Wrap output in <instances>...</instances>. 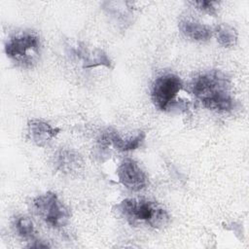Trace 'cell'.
<instances>
[{"label": "cell", "instance_id": "1", "mask_svg": "<svg viewBox=\"0 0 249 249\" xmlns=\"http://www.w3.org/2000/svg\"><path fill=\"white\" fill-rule=\"evenodd\" d=\"M192 89L195 96L210 110L227 112L234 107L230 81L219 70L207 71L196 76Z\"/></svg>", "mask_w": 249, "mask_h": 249}, {"label": "cell", "instance_id": "3", "mask_svg": "<svg viewBox=\"0 0 249 249\" xmlns=\"http://www.w3.org/2000/svg\"><path fill=\"white\" fill-rule=\"evenodd\" d=\"M40 39L30 31H22L11 36L5 44V53L18 65L32 66L40 54Z\"/></svg>", "mask_w": 249, "mask_h": 249}, {"label": "cell", "instance_id": "13", "mask_svg": "<svg viewBox=\"0 0 249 249\" xmlns=\"http://www.w3.org/2000/svg\"><path fill=\"white\" fill-rule=\"evenodd\" d=\"M13 227L15 231L22 238L33 239L34 237V226L30 218L26 216H17L13 221Z\"/></svg>", "mask_w": 249, "mask_h": 249}, {"label": "cell", "instance_id": "12", "mask_svg": "<svg viewBox=\"0 0 249 249\" xmlns=\"http://www.w3.org/2000/svg\"><path fill=\"white\" fill-rule=\"evenodd\" d=\"M213 32L218 43L223 47L231 48L233 47L237 42V32L235 28L229 24L221 23L216 26Z\"/></svg>", "mask_w": 249, "mask_h": 249}, {"label": "cell", "instance_id": "15", "mask_svg": "<svg viewBox=\"0 0 249 249\" xmlns=\"http://www.w3.org/2000/svg\"><path fill=\"white\" fill-rule=\"evenodd\" d=\"M34 243H30L28 245V247H32V248H46L49 247L48 244H44L42 243V241H38V240H33Z\"/></svg>", "mask_w": 249, "mask_h": 249}, {"label": "cell", "instance_id": "9", "mask_svg": "<svg viewBox=\"0 0 249 249\" xmlns=\"http://www.w3.org/2000/svg\"><path fill=\"white\" fill-rule=\"evenodd\" d=\"M71 52L73 55L83 60L84 68H93L96 66H106L111 67V60L100 49H95L93 51H89L85 46L77 44L71 47Z\"/></svg>", "mask_w": 249, "mask_h": 249}, {"label": "cell", "instance_id": "8", "mask_svg": "<svg viewBox=\"0 0 249 249\" xmlns=\"http://www.w3.org/2000/svg\"><path fill=\"white\" fill-rule=\"evenodd\" d=\"M27 130L30 140L39 147L48 145L60 131L59 128L53 127L49 123L38 119H33L28 122Z\"/></svg>", "mask_w": 249, "mask_h": 249}, {"label": "cell", "instance_id": "11", "mask_svg": "<svg viewBox=\"0 0 249 249\" xmlns=\"http://www.w3.org/2000/svg\"><path fill=\"white\" fill-rule=\"evenodd\" d=\"M54 163L56 167L64 173H73L77 172L82 164L83 160L79 154L75 153L72 150H60L54 159Z\"/></svg>", "mask_w": 249, "mask_h": 249}, {"label": "cell", "instance_id": "5", "mask_svg": "<svg viewBox=\"0 0 249 249\" xmlns=\"http://www.w3.org/2000/svg\"><path fill=\"white\" fill-rule=\"evenodd\" d=\"M183 89L181 79L175 74H162L153 83L151 96L154 105L160 111L168 110Z\"/></svg>", "mask_w": 249, "mask_h": 249}, {"label": "cell", "instance_id": "4", "mask_svg": "<svg viewBox=\"0 0 249 249\" xmlns=\"http://www.w3.org/2000/svg\"><path fill=\"white\" fill-rule=\"evenodd\" d=\"M33 209L41 220L53 229L66 226L70 220L69 209L53 192L37 196L33 199Z\"/></svg>", "mask_w": 249, "mask_h": 249}, {"label": "cell", "instance_id": "14", "mask_svg": "<svg viewBox=\"0 0 249 249\" xmlns=\"http://www.w3.org/2000/svg\"><path fill=\"white\" fill-rule=\"evenodd\" d=\"M190 3L199 11H202L209 15H216L217 13L218 3L215 1H195Z\"/></svg>", "mask_w": 249, "mask_h": 249}, {"label": "cell", "instance_id": "7", "mask_svg": "<svg viewBox=\"0 0 249 249\" xmlns=\"http://www.w3.org/2000/svg\"><path fill=\"white\" fill-rule=\"evenodd\" d=\"M145 132L139 131L134 135L123 137L114 129H107L101 134L99 142L104 146H113L121 152H128L137 149L145 139Z\"/></svg>", "mask_w": 249, "mask_h": 249}, {"label": "cell", "instance_id": "10", "mask_svg": "<svg viewBox=\"0 0 249 249\" xmlns=\"http://www.w3.org/2000/svg\"><path fill=\"white\" fill-rule=\"evenodd\" d=\"M179 28L184 36L196 42L207 41L213 32L208 25L190 17L180 19Z\"/></svg>", "mask_w": 249, "mask_h": 249}, {"label": "cell", "instance_id": "2", "mask_svg": "<svg viewBox=\"0 0 249 249\" xmlns=\"http://www.w3.org/2000/svg\"><path fill=\"white\" fill-rule=\"evenodd\" d=\"M117 210L131 226L161 229L169 222V215L161 204L145 198H125L117 205Z\"/></svg>", "mask_w": 249, "mask_h": 249}, {"label": "cell", "instance_id": "6", "mask_svg": "<svg viewBox=\"0 0 249 249\" xmlns=\"http://www.w3.org/2000/svg\"><path fill=\"white\" fill-rule=\"evenodd\" d=\"M119 182L127 190L132 192H140L148 185V178L139 164L131 160L124 159L117 169Z\"/></svg>", "mask_w": 249, "mask_h": 249}]
</instances>
